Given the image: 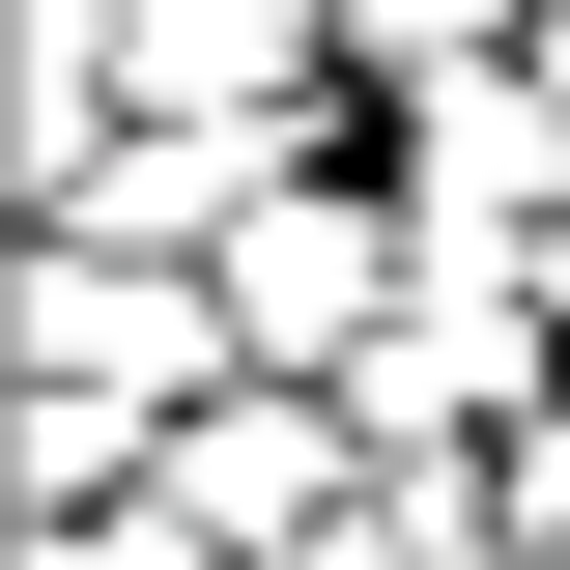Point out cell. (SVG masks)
Segmentation results:
<instances>
[{
    "mask_svg": "<svg viewBox=\"0 0 570 570\" xmlns=\"http://www.w3.org/2000/svg\"><path fill=\"white\" fill-rule=\"evenodd\" d=\"M542 200H570V86H428V115H400V228H428V257H456V228L513 257Z\"/></svg>",
    "mask_w": 570,
    "mask_h": 570,
    "instance_id": "1",
    "label": "cell"
},
{
    "mask_svg": "<svg viewBox=\"0 0 570 570\" xmlns=\"http://www.w3.org/2000/svg\"><path fill=\"white\" fill-rule=\"evenodd\" d=\"M285 485H314V428H285V400H257V428H171V542H257Z\"/></svg>",
    "mask_w": 570,
    "mask_h": 570,
    "instance_id": "2",
    "label": "cell"
}]
</instances>
